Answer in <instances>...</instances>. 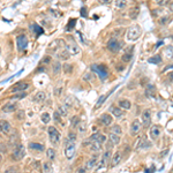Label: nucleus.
<instances>
[{
	"label": "nucleus",
	"mask_w": 173,
	"mask_h": 173,
	"mask_svg": "<svg viewBox=\"0 0 173 173\" xmlns=\"http://www.w3.org/2000/svg\"><path fill=\"white\" fill-rule=\"evenodd\" d=\"M141 33H142V30L139 25H132L127 30V39L130 42H135L136 39L140 38Z\"/></svg>",
	"instance_id": "nucleus-1"
},
{
	"label": "nucleus",
	"mask_w": 173,
	"mask_h": 173,
	"mask_svg": "<svg viewBox=\"0 0 173 173\" xmlns=\"http://www.w3.org/2000/svg\"><path fill=\"white\" fill-rule=\"evenodd\" d=\"M47 132H49V137H50L51 143L54 144V145H58L59 142H60V133H59V130L57 129L54 126H50Z\"/></svg>",
	"instance_id": "nucleus-2"
},
{
	"label": "nucleus",
	"mask_w": 173,
	"mask_h": 173,
	"mask_svg": "<svg viewBox=\"0 0 173 173\" xmlns=\"http://www.w3.org/2000/svg\"><path fill=\"white\" fill-rule=\"evenodd\" d=\"M122 46H124V43L121 41H119L118 38H111L108 43V49L113 53L119 52L120 50L122 49Z\"/></svg>",
	"instance_id": "nucleus-3"
},
{
	"label": "nucleus",
	"mask_w": 173,
	"mask_h": 173,
	"mask_svg": "<svg viewBox=\"0 0 173 173\" xmlns=\"http://www.w3.org/2000/svg\"><path fill=\"white\" fill-rule=\"evenodd\" d=\"M24 155H25V149H24V147H23L22 144H19V145H16V148L13 150L12 158H13L14 161H21L22 158L24 157Z\"/></svg>",
	"instance_id": "nucleus-4"
},
{
	"label": "nucleus",
	"mask_w": 173,
	"mask_h": 173,
	"mask_svg": "<svg viewBox=\"0 0 173 173\" xmlns=\"http://www.w3.org/2000/svg\"><path fill=\"white\" fill-rule=\"evenodd\" d=\"M92 71L95 73H97V75L102 79V80H105L108 77V69L104 65H94L92 67Z\"/></svg>",
	"instance_id": "nucleus-5"
},
{
	"label": "nucleus",
	"mask_w": 173,
	"mask_h": 173,
	"mask_svg": "<svg viewBox=\"0 0 173 173\" xmlns=\"http://www.w3.org/2000/svg\"><path fill=\"white\" fill-rule=\"evenodd\" d=\"M75 144L73 142L67 140V144H66V148H65V156L67 159H72L75 155Z\"/></svg>",
	"instance_id": "nucleus-6"
},
{
	"label": "nucleus",
	"mask_w": 173,
	"mask_h": 173,
	"mask_svg": "<svg viewBox=\"0 0 173 173\" xmlns=\"http://www.w3.org/2000/svg\"><path fill=\"white\" fill-rule=\"evenodd\" d=\"M16 45H17V49L19 51H24L28 46V38L25 35H20L17 36L16 38Z\"/></svg>",
	"instance_id": "nucleus-7"
},
{
	"label": "nucleus",
	"mask_w": 173,
	"mask_h": 173,
	"mask_svg": "<svg viewBox=\"0 0 173 173\" xmlns=\"http://www.w3.org/2000/svg\"><path fill=\"white\" fill-rule=\"evenodd\" d=\"M66 50L69 54H77L80 52V47L76 45L73 39H71L68 43H66Z\"/></svg>",
	"instance_id": "nucleus-8"
},
{
	"label": "nucleus",
	"mask_w": 173,
	"mask_h": 173,
	"mask_svg": "<svg viewBox=\"0 0 173 173\" xmlns=\"http://www.w3.org/2000/svg\"><path fill=\"white\" fill-rule=\"evenodd\" d=\"M110 156H111V151L108 150L104 153V156H103V158L99 161V163L97 164V166H96V171H100V170H103L105 166H106V164H108V159H110Z\"/></svg>",
	"instance_id": "nucleus-9"
},
{
	"label": "nucleus",
	"mask_w": 173,
	"mask_h": 173,
	"mask_svg": "<svg viewBox=\"0 0 173 173\" xmlns=\"http://www.w3.org/2000/svg\"><path fill=\"white\" fill-rule=\"evenodd\" d=\"M29 88V84L27 82H17L16 84H14L12 88V91L13 92H20V91H24Z\"/></svg>",
	"instance_id": "nucleus-10"
},
{
	"label": "nucleus",
	"mask_w": 173,
	"mask_h": 173,
	"mask_svg": "<svg viewBox=\"0 0 173 173\" xmlns=\"http://www.w3.org/2000/svg\"><path fill=\"white\" fill-rule=\"evenodd\" d=\"M99 121H100V124H102L103 126H110V125L113 122V118H112L111 114L104 113V114H102V117L99 118Z\"/></svg>",
	"instance_id": "nucleus-11"
},
{
	"label": "nucleus",
	"mask_w": 173,
	"mask_h": 173,
	"mask_svg": "<svg viewBox=\"0 0 173 173\" xmlns=\"http://www.w3.org/2000/svg\"><path fill=\"white\" fill-rule=\"evenodd\" d=\"M142 121H143V126L144 127H149L150 124H151V114L150 112L147 110L142 113Z\"/></svg>",
	"instance_id": "nucleus-12"
},
{
	"label": "nucleus",
	"mask_w": 173,
	"mask_h": 173,
	"mask_svg": "<svg viewBox=\"0 0 173 173\" xmlns=\"http://www.w3.org/2000/svg\"><path fill=\"white\" fill-rule=\"evenodd\" d=\"M11 132V124L6 120H0V133L8 134Z\"/></svg>",
	"instance_id": "nucleus-13"
},
{
	"label": "nucleus",
	"mask_w": 173,
	"mask_h": 173,
	"mask_svg": "<svg viewBox=\"0 0 173 173\" xmlns=\"http://www.w3.org/2000/svg\"><path fill=\"white\" fill-rule=\"evenodd\" d=\"M141 128V124L140 121L136 119L134 120L133 122H132V126H130V134L134 136V135H136L137 133H139V130H140Z\"/></svg>",
	"instance_id": "nucleus-14"
},
{
	"label": "nucleus",
	"mask_w": 173,
	"mask_h": 173,
	"mask_svg": "<svg viewBox=\"0 0 173 173\" xmlns=\"http://www.w3.org/2000/svg\"><path fill=\"white\" fill-rule=\"evenodd\" d=\"M90 141H97L100 144H103V143L106 142V136L103 135V134H100V133H95V134L90 137Z\"/></svg>",
	"instance_id": "nucleus-15"
},
{
	"label": "nucleus",
	"mask_w": 173,
	"mask_h": 173,
	"mask_svg": "<svg viewBox=\"0 0 173 173\" xmlns=\"http://www.w3.org/2000/svg\"><path fill=\"white\" fill-rule=\"evenodd\" d=\"M98 162V157L97 156H94V157H91L86 164V171H90V170H92L95 166H96V164Z\"/></svg>",
	"instance_id": "nucleus-16"
},
{
	"label": "nucleus",
	"mask_w": 173,
	"mask_h": 173,
	"mask_svg": "<svg viewBox=\"0 0 173 173\" xmlns=\"http://www.w3.org/2000/svg\"><path fill=\"white\" fill-rule=\"evenodd\" d=\"M16 108H17V104L16 103H9V104H6V105L2 106V111L5 113H11V112L16 111Z\"/></svg>",
	"instance_id": "nucleus-17"
},
{
	"label": "nucleus",
	"mask_w": 173,
	"mask_h": 173,
	"mask_svg": "<svg viewBox=\"0 0 173 173\" xmlns=\"http://www.w3.org/2000/svg\"><path fill=\"white\" fill-rule=\"evenodd\" d=\"M110 112L116 117V118H120V117H122L124 116V110L119 106H112V108H110Z\"/></svg>",
	"instance_id": "nucleus-18"
},
{
	"label": "nucleus",
	"mask_w": 173,
	"mask_h": 173,
	"mask_svg": "<svg viewBox=\"0 0 173 173\" xmlns=\"http://www.w3.org/2000/svg\"><path fill=\"white\" fill-rule=\"evenodd\" d=\"M133 46H130L129 49L124 53V55H122V61L124 63H128V61H130L132 59H133Z\"/></svg>",
	"instance_id": "nucleus-19"
},
{
	"label": "nucleus",
	"mask_w": 173,
	"mask_h": 173,
	"mask_svg": "<svg viewBox=\"0 0 173 173\" xmlns=\"http://www.w3.org/2000/svg\"><path fill=\"white\" fill-rule=\"evenodd\" d=\"M161 135V128L158 126H152L150 128V136L152 140H156Z\"/></svg>",
	"instance_id": "nucleus-20"
},
{
	"label": "nucleus",
	"mask_w": 173,
	"mask_h": 173,
	"mask_svg": "<svg viewBox=\"0 0 173 173\" xmlns=\"http://www.w3.org/2000/svg\"><path fill=\"white\" fill-rule=\"evenodd\" d=\"M45 99H46V94H45L44 91H38V92L36 94L35 98H33V100L37 102V103H43Z\"/></svg>",
	"instance_id": "nucleus-21"
},
{
	"label": "nucleus",
	"mask_w": 173,
	"mask_h": 173,
	"mask_svg": "<svg viewBox=\"0 0 173 173\" xmlns=\"http://www.w3.org/2000/svg\"><path fill=\"white\" fill-rule=\"evenodd\" d=\"M121 161V152L117 151L114 155H113V158H112V163H111V165H112V167H114V166H117L118 164L120 163Z\"/></svg>",
	"instance_id": "nucleus-22"
},
{
	"label": "nucleus",
	"mask_w": 173,
	"mask_h": 173,
	"mask_svg": "<svg viewBox=\"0 0 173 173\" xmlns=\"http://www.w3.org/2000/svg\"><path fill=\"white\" fill-rule=\"evenodd\" d=\"M29 148L33 149L35 151H38V152H42L44 151V145L39 144V143H33V142H30L29 143Z\"/></svg>",
	"instance_id": "nucleus-23"
},
{
	"label": "nucleus",
	"mask_w": 173,
	"mask_h": 173,
	"mask_svg": "<svg viewBox=\"0 0 173 173\" xmlns=\"http://www.w3.org/2000/svg\"><path fill=\"white\" fill-rule=\"evenodd\" d=\"M90 149L92 151H100L102 150V144L99 142H97V141H91L90 142Z\"/></svg>",
	"instance_id": "nucleus-24"
},
{
	"label": "nucleus",
	"mask_w": 173,
	"mask_h": 173,
	"mask_svg": "<svg viewBox=\"0 0 173 173\" xmlns=\"http://www.w3.org/2000/svg\"><path fill=\"white\" fill-rule=\"evenodd\" d=\"M110 142L112 143V145H117V144H119L120 135H117V134L111 133V134H110Z\"/></svg>",
	"instance_id": "nucleus-25"
},
{
	"label": "nucleus",
	"mask_w": 173,
	"mask_h": 173,
	"mask_svg": "<svg viewBox=\"0 0 173 173\" xmlns=\"http://www.w3.org/2000/svg\"><path fill=\"white\" fill-rule=\"evenodd\" d=\"M119 108H121L122 110H129L132 108V104L127 99H121L119 102Z\"/></svg>",
	"instance_id": "nucleus-26"
},
{
	"label": "nucleus",
	"mask_w": 173,
	"mask_h": 173,
	"mask_svg": "<svg viewBox=\"0 0 173 173\" xmlns=\"http://www.w3.org/2000/svg\"><path fill=\"white\" fill-rule=\"evenodd\" d=\"M61 69H63V66H61V64H60L59 61H54L53 63V74L58 75V74L61 72Z\"/></svg>",
	"instance_id": "nucleus-27"
},
{
	"label": "nucleus",
	"mask_w": 173,
	"mask_h": 173,
	"mask_svg": "<svg viewBox=\"0 0 173 173\" xmlns=\"http://www.w3.org/2000/svg\"><path fill=\"white\" fill-rule=\"evenodd\" d=\"M114 5L117 8H125L127 6V0H114Z\"/></svg>",
	"instance_id": "nucleus-28"
},
{
	"label": "nucleus",
	"mask_w": 173,
	"mask_h": 173,
	"mask_svg": "<svg viewBox=\"0 0 173 173\" xmlns=\"http://www.w3.org/2000/svg\"><path fill=\"white\" fill-rule=\"evenodd\" d=\"M52 170H53V167H52V164L50 162H46L43 164L44 173H52Z\"/></svg>",
	"instance_id": "nucleus-29"
},
{
	"label": "nucleus",
	"mask_w": 173,
	"mask_h": 173,
	"mask_svg": "<svg viewBox=\"0 0 173 173\" xmlns=\"http://www.w3.org/2000/svg\"><path fill=\"white\" fill-rule=\"evenodd\" d=\"M61 117H66L67 114H68V111H67V108H66L65 105H59L58 106V111H57Z\"/></svg>",
	"instance_id": "nucleus-30"
},
{
	"label": "nucleus",
	"mask_w": 173,
	"mask_h": 173,
	"mask_svg": "<svg viewBox=\"0 0 173 173\" xmlns=\"http://www.w3.org/2000/svg\"><path fill=\"white\" fill-rule=\"evenodd\" d=\"M165 57L167 59H172L173 58V46L172 45H169L165 50Z\"/></svg>",
	"instance_id": "nucleus-31"
},
{
	"label": "nucleus",
	"mask_w": 173,
	"mask_h": 173,
	"mask_svg": "<svg viewBox=\"0 0 173 173\" xmlns=\"http://www.w3.org/2000/svg\"><path fill=\"white\" fill-rule=\"evenodd\" d=\"M139 7H133L132 9H130V13H129V17L130 19H133V20H135L136 17H137V15H139Z\"/></svg>",
	"instance_id": "nucleus-32"
},
{
	"label": "nucleus",
	"mask_w": 173,
	"mask_h": 173,
	"mask_svg": "<svg viewBox=\"0 0 173 173\" xmlns=\"http://www.w3.org/2000/svg\"><path fill=\"white\" fill-rule=\"evenodd\" d=\"M111 133L117 134V135H121L122 129H121V127H120L119 125H114V126H112V128H111Z\"/></svg>",
	"instance_id": "nucleus-33"
},
{
	"label": "nucleus",
	"mask_w": 173,
	"mask_h": 173,
	"mask_svg": "<svg viewBox=\"0 0 173 173\" xmlns=\"http://www.w3.org/2000/svg\"><path fill=\"white\" fill-rule=\"evenodd\" d=\"M46 155H47V158L50 161H54V158H55V150L52 149V148H50V149H47Z\"/></svg>",
	"instance_id": "nucleus-34"
},
{
	"label": "nucleus",
	"mask_w": 173,
	"mask_h": 173,
	"mask_svg": "<svg viewBox=\"0 0 173 173\" xmlns=\"http://www.w3.org/2000/svg\"><path fill=\"white\" fill-rule=\"evenodd\" d=\"M108 95H103V96H100V98L98 99V102H97V104H96V106H95V108L97 110V108H99L102 105H103V103L105 102V99L108 98Z\"/></svg>",
	"instance_id": "nucleus-35"
},
{
	"label": "nucleus",
	"mask_w": 173,
	"mask_h": 173,
	"mask_svg": "<svg viewBox=\"0 0 173 173\" xmlns=\"http://www.w3.org/2000/svg\"><path fill=\"white\" fill-rule=\"evenodd\" d=\"M41 120L43 121L44 124H49L50 120H51V117H50V114H49L47 112H44L43 114L41 116Z\"/></svg>",
	"instance_id": "nucleus-36"
},
{
	"label": "nucleus",
	"mask_w": 173,
	"mask_h": 173,
	"mask_svg": "<svg viewBox=\"0 0 173 173\" xmlns=\"http://www.w3.org/2000/svg\"><path fill=\"white\" fill-rule=\"evenodd\" d=\"M149 63H151V64H159V63H162V58H161V55H155V57H151L150 59H149Z\"/></svg>",
	"instance_id": "nucleus-37"
},
{
	"label": "nucleus",
	"mask_w": 173,
	"mask_h": 173,
	"mask_svg": "<svg viewBox=\"0 0 173 173\" xmlns=\"http://www.w3.org/2000/svg\"><path fill=\"white\" fill-rule=\"evenodd\" d=\"M76 23V20L75 19H73V20H69V22H68V25L66 27V31H69L72 28H74V25H75Z\"/></svg>",
	"instance_id": "nucleus-38"
},
{
	"label": "nucleus",
	"mask_w": 173,
	"mask_h": 173,
	"mask_svg": "<svg viewBox=\"0 0 173 173\" xmlns=\"http://www.w3.org/2000/svg\"><path fill=\"white\" fill-rule=\"evenodd\" d=\"M71 122H72V127L74 128V127H77V126H79V124H80L81 121H80V119H79L77 117H73L72 120H71Z\"/></svg>",
	"instance_id": "nucleus-39"
},
{
	"label": "nucleus",
	"mask_w": 173,
	"mask_h": 173,
	"mask_svg": "<svg viewBox=\"0 0 173 173\" xmlns=\"http://www.w3.org/2000/svg\"><path fill=\"white\" fill-rule=\"evenodd\" d=\"M69 57V53L67 52V50H63V52L59 54V58H63V60H67Z\"/></svg>",
	"instance_id": "nucleus-40"
},
{
	"label": "nucleus",
	"mask_w": 173,
	"mask_h": 173,
	"mask_svg": "<svg viewBox=\"0 0 173 173\" xmlns=\"http://www.w3.org/2000/svg\"><path fill=\"white\" fill-rule=\"evenodd\" d=\"M72 105H73V103H72V98L71 97H67L65 100V106L67 108H72Z\"/></svg>",
	"instance_id": "nucleus-41"
},
{
	"label": "nucleus",
	"mask_w": 173,
	"mask_h": 173,
	"mask_svg": "<svg viewBox=\"0 0 173 173\" xmlns=\"http://www.w3.org/2000/svg\"><path fill=\"white\" fill-rule=\"evenodd\" d=\"M68 141H71V142H75L76 141V135H75V133H73V132H71L69 134H68Z\"/></svg>",
	"instance_id": "nucleus-42"
},
{
	"label": "nucleus",
	"mask_w": 173,
	"mask_h": 173,
	"mask_svg": "<svg viewBox=\"0 0 173 173\" xmlns=\"http://www.w3.org/2000/svg\"><path fill=\"white\" fill-rule=\"evenodd\" d=\"M60 118H63V117H61V116H60V114H59L58 112H55V113H54V120H55V121H57L58 124L63 125V124H61V119H60Z\"/></svg>",
	"instance_id": "nucleus-43"
},
{
	"label": "nucleus",
	"mask_w": 173,
	"mask_h": 173,
	"mask_svg": "<svg viewBox=\"0 0 173 173\" xmlns=\"http://www.w3.org/2000/svg\"><path fill=\"white\" fill-rule=\"evenodd\" d=\"M77 127H79V130H80V132H82V133H83V132H86V124H84V122H80Z\"/></svg>",
	"instance_id": "nucleus-44"
},
{
	"label": "nucleus",
	"mask_w": 173,
	"mask_h": 173,
	"mask_svg": "<svg viewBox=\"0 0 173 173\" xmlns=\"http://www.w3.org/2000/svg\"><path fill=\"white\" fill-rule=\"evenodd\" d=\"M63 68H64V71H65L66 73H68V74H69V73L73 71V67H72L71 65H65L64 67H63Z\"/></svg>",
	"instance_id": "nucleus-45"
},
{
	"label": "nucleus",
	"mask_w": 173,
	"mask_h": 173,
	"mask_svg": "<svg viewBox=\"0 0 173 173\" xmlns=\"http://www.w3.org/2000/svg\"><path fill=\"white\" fill-rule=\"evenodd\" d=\"M27 96V94H24V92H21V94H19V95H15L13 99H21V98H24Z\"/></svg>",
	"instance_id": "nucleus-46"
},
{
	"label": "nucleus",
	"mask_w": 173,
	"mask_h": 173,
	"mask_svg": "<svg viewBox=\"0 0 173 173\" xmlns=\"http://www.w3.org/2000/svg\"><path fill=\"white\" fill-rule=\"evenodd\" d=\"M156 2H157L159 6H164V5H166V4L169 2V0H156Z\"/></svg>",
	"instance_id": "nucleus-47"
},
{
	"label": "nucleus",
	"mask_w": 173,
	"mask_h": 173,
	"mask_svg": "<svg viewBox=\"0 0 173 173\" xmlns=\"http://www.w3.org/2000/svg\"><path fill=\"white\" fill-rule=\"evenodd\" d=\"M92 74H90V73H86V75H84V80H86V81H91L92 80Z\"/></svg>",
	"instance_id": "nucleus-48"
},
{
	"label": "nucleus",
	"mask_w": 173,
	"mask_h": 173,
	"mask_svg": "<svg viewBox=\"0 0 173 173\" xmlns=\"http://www.w3.org/2000/svg\"><path fill=\"white\" fill-rule=\"evenodd\" d=\"M86 167H79V169H76L75 173H86Z\"/></svg>",
	"instance_id": "nucleus-49"
},
{
	"label": "nucleus",
	"mask_w": 173,
	"mask_h": 173,
	"mask_svg": "<svg viewBox=\"0 0 173 173\" xmlns=\"http://www.w3.org/2000/svg\"><path fill=\"white\" fill-rule=\"evenodd\" d=\"M61 90H63V86H58V88H57V91H55L57 96H60V94H61Z\"/></svg>",
	"instance_id": "nucleus-50"
},
{
	"label": "nucleus",
	"mask_w": 173,
	"mask_h": 173,
	"mask_svg": "<svg viewBox=\"0 0 173 173\" xmlns=\"http://www.w3.org/2000/svg\"><path fill=\"white\" fill-rule=\"evenodd\" d=\"M98 1H99L100 4H103V5H108V4H110L112 0H98Z\"/></svg>",
	"instance_id": "nucleus-51"
},
{
	"label": "nucleus",
	"mask_w": 173,
	"mask_h": 173,
	"mask_svg": "<svg viewBox=\"0 0 173 173\" xmlns=\"http://www.w3.org/2000/svg\"><path fill=\"white\" fill-rule=\"evenodd\" d=\"M50 59H51V57H45L43 59V63L44 64H47V63H50Z\"/></svg>",
	"instance_id": "nucleus-52"
},
{
	"label": "nucleus",
	"mask_w": 173,
	"mask_h": 173,
	"mask_svg": "<svg viewBox=\"0 0 173 173\" xmlns=\"http://www.w3.org/2000/svg\"><path fill=\"white\" fill-rule=\"evenodd\" d=\"M86 7H83L82 9H81V13H82V16H86Z\"/></svg>",
	"instance_id": "nucleus-53"
},
{
	"label": "nucleus",
	"mask_w": 173,
	"mask_h": 173,
	"mask_svg": "<svg viewBox=\"0 0 173 173\" xmlns=\"http://www.w3.org/2000/svg\"><path fill=\"white\" fill-rule=\"evenodd\" d=\"M23 114H24V112H23V111H20V112H19L17 118H19V119H22V118H23Z\"/></svg>",
	"instance_id": "nucleus-54"
},
{
	"label": "nucleus",
	"mask_w": 173,
	"mask_h": 173,
	"mask_svg": "<svg viewBox=\"0 0 173 173\" xmlns=\"http://www.w3.org/2000/svg\"><path fill=\"white\" fill-rule=\"evenodd\" d=\"M169 69H173V66H167L166 68H164V71H163V72H166V71H169Z\"/></svg>",
	"instance_id": "nucleus-55"
},
{
	"label": "nucleus",
	"mask_w": 173,
	"mask_h": 173,
	"mask_svg": "<svg viewBox=\"0 0 173 173\" xmlns=\"http://www.w3.org/2000/svg\"><path fill=\"white\" fill-rule=\"evenodd\" d=\"M170 11L171 12H173V0L170 2Z\"/></svg>",
	"instance_id": "nucleus-56"
},
{
	"label": "nucleus",
	"mask_w": 173,
	"mask_h": 173,
	"mask_svg": "<svg viewBox=\"0 0 173 173\" xmlns=\"http://www.w3.org/2000/svg\"><path fill=\"white\" fill-rule=\"evenodd\" d=\"M166 20H167V17H164V19H162V20H161V24H164V23H166Z\"/></svg>",
	"instance_id": "nucleus-57"
},
{
	"label": "nucleus",
	"mask_w": 173,
	"mask_h": 173,
	"mask_svg": "<svg viewBox=\"0 0 173 173\" xmlns=\"http://www.w3.org/2000/svg\"><path fill=\"white\" fill-rule=\"evenodd\" d=\"M170 79H171V81H173V73L170 74Z\"/></svg>",
	"instance_id": "nucleus-58"
},
{
	"label": "nucleus",
	"mask_w": 173,
	"mask_h": 173,
	"mask_svg": "<svg viewBox=\"0 0 173 173\" xmlns=\"http://www.w3.org/2000/svg\"><path fill=\"white\" fill-rule=\"evenodd\" d=\"M1 159H2V157H1V155H0V162H1Z\"/></svg>",
	"instance_id": "nucleus-59"
},
{
	"label": "nucleus",
	"mask_w": 173,
	"mask_h": 173,
	"mask_svg": "<svg viewBox=\"0 0 173 173\" xmlns=\"http://www.w3.org/2000/svg\"><path fill=\"white\" fill-rule=\"evenodd\" d=\"M0 53H1V49H0Z\"/></svg>",
	"instance_id": "nucleus-60"
},
{
	"label": "nucleus",
	"mask_w": 173,
	"mask_h": 173,
	"mask_svg": "<svg viewBox=\"0 0 173 173\" xmlns=\"http://www.w3.org/2000/svg\"><path fill=\"white\" fill-rule=\"evenodd\" d=\"M172 41H173V36H172Z\"/></svg>",
	"instance_id": "nucleus-61"
}]
</instances>
